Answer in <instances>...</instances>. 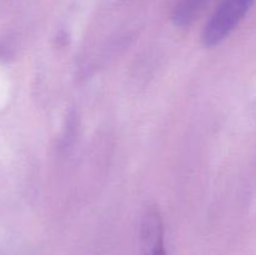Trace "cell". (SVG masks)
Returning <instances> with one entry per match:
<instances>
[{"instance_id":"1","label":"cell","mask_w":256,"mask_h":255,"mask_svg":"<svg viewBox=\"0 0 256 255\" xmlns=\"http://www.w3.org/2000/svg\"><path fill=\"white\" fill-rule=\"evenodd\" d=\"M255 0H222L202 30V44L212 48L224 42L246 16Z\"/></svg>"},{"instance_id":"3","label":"cell","mask_w":256,"mask_h":255,"mask_svg":"<svg viewBox=\"0 0 256 255\" xmlns=\"http://www.w3.org/2000/svg\"><path fill=\"white\" fill-rule=\"evenodd\" d=\"M209 0H176L172 9V20L176 26L190 25L199 16Z\"/></svg>"},{"instance_id":"2","label":"cell","mask_w":256,"mask_h":255,"mask_svg":"<svg viewBox=\"0 0 256 255\" xmlns=\"http://www.w3.org/2000/svg\"><path fill=\"white\" fill-rule=\"evenodd\" d=\"M142 255H166L164 242V225L162 215L155 206L145 210L140 225Z\"/></svg>"}]
</instances>
